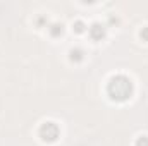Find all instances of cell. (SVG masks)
I'll use <instances>...</instances> for the list:
<instances>
[{"label":"cell","instance_id":"obj_1","mask_svg":"<svg viewBox=\"0 0 148 146\" xmlns=\"http://www.w3.org/2000/svg\"><path fill=\"white\" fill-rule=\"evenodd\" d=\"M107 93H109V96H110L112 100L124 102L133 93V83H131L129 77H126L122 74L114 76L110 81H109V84H107Z\"/></svg>","mask_w":148,"mask_h":146},{"label":"cell","instance_id":"obj_2","mask_svg":"<svg viewBox=\"0 0 148 146\" xmlns=\"http://www.w3.org/2000/svg\"><path fill=\"white\" fill-rule=\"evenodd\" d=\"M59 127H57V124H53V122H45L41 127H40V138L43 139V141H48V143H52V141H55L57 138H59Z\"/></svg>","mask_w":148,"mask_h":146},{"label":"cell","instance_id":"obj_3","mask_svg":"<svg viewBox=\"0 0 148 146\" xmlns=\"http://www.w3.org/2000/svg\"><path fill=\"white\" fill-rule=\"evenodd\" d=\"M90 35H91L93 40H102V38L105 36V26L100 24V23L91 24V28H90Z\"/></svg>","mask_w":148,"mask_h":146},{"label":"cell","instance_id":"obj_4","mask_svg":"<svg viewBox=\"0 0 148 146\" xmlns=\"http://www.w3.org/2000/svg\"><path fill=\"white\" fill-rule=\"evenodd\" d=\"M81 59H83V52H81L79 48L71 50V60H73V62H79Z\"/></svg>","mask_w":148,"mask_h":146},{"label":"cell","instance_id":"obj_5","mask_svg":"<svg viewBox=\"0 0 148 146\" xmlns=\"http://www.w3.org/2000/svg\"><path fill=\"white\" fill-rule=\"evenodd\" d=\"M62 31H64V26H62V24H53V26L50 28V33H52L53 36H59V35H62Z\"/></svg>","mask_w":148,"mask_h":146},{"label":"cell","instance_id":"obj_6","mask_svg":"<svg viewBox=\"0 0 148 146\" xmlns=\"http://www.w3.org/2000/svg\"><path fill=\"white\" fill-rule=\"evenodd\" d=\"M74 31H76V33H83V31H84V23L76 21V23H74Z\"/></svg>","mask_w":148,"mask_h":146},{"label":"cell","instance_id":"obj_7","mask_svg":"<svg viewBox=\"0 0 148 146\" xmlns=\"http://www.w3.org/2000/svg\"><path fill=\"white\" fill-rule=\"evenodd\" d=\"M136 146H148V138L147 136H141L136 139Z\"/></svg>","mask_w":148,"mask_h":146},{"label":"cell","instance_id":"obj_8","mask_svg":"<svg viewBox=\"0 0 148 146\" xmlns=\"http://www.w3.org/2000/svg\"><path fill=\"white\" fill-rule=\"evenodd\" d=\"M141 38H143V41H148V26L141 29Z\"/></svg>","mask_w":148,"mask_h":146}]
</instances>
